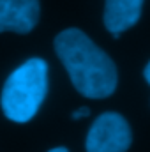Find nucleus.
<instances>
[{"label": "nucleus", "instance_id": "nucleus-1", "mask_svg": "<svg viewBox=\"0 0 150 152\" xmlns=\"http://www.w3.org/2000/svg\"><path fill=\"white\" fill-rule=\"evenodd\" d=\"M55 51L74 88L85 97L104 99L117 88L115 62L79 28H66L55 37Z\"/></svg>", "mask_w": 150, "mask_h": 152}, {"label": "nucleus", "instance_id": "nucleus-2", "mask_svg": "<svg viewBox=\"0 0 150 152\" xmlns=\"http://www.w3.org/2000/svg\"><path fill=\"white\" fill-rule=\"evenodd\" d=\"M48 92V64L42 58H28L16 67L2 88V112L18 124H25L39 112Z\"/></svg>", "mask_w": 150, "mask_h": 152}, {"label": "nucleus", "instance_id": "nucleus-3", "mask_svg": "<svg viewBox=\"0 0 150 152\" xmlns=\"http://www.w3.org/2000/svg\"><path fill=\"white\" fill-rule=\"evenodd\" d=\"M133 136L127 120L120 113L106 112L92 124L85 149L87 152H127Z\"/></svg>", "mask_w": 150, "mask_h": 152}, {"label": "nucleus", "instance_id": "nucleus-4", "mask_svg": "<svg viewBox=\"0 0 150 152\" xmlns=\"http://www.w3.org/2000/svg\"><path fill=\"white\" fill-rule=\"evenodd\" d=\"M39 0H0V32L28 34L39 21Z\"/></svg>", "mask_w": 150, "mask_h": 152}, {"label": "nucleus", "instance_id": "nucleus-5", "mask_svg": "<svg viewBox=\"0 0 150 152\" xmlns=\"http://www.w3.org/2000/svg\"><path fill=\"white\" fill-rule=\"evenodd\" d=\"M143 0H106L104 2V25L113 37L134 27L141 16Z\"/></svg>", "mask_w": 150, "mask_h": 152}, {"label": "nucleus", "instance_id": "nucleus-6", "mask_svg": "<svg viewBox=\"0 0 150 152\" xmlns=\"http://www.w3.org/2000/svg\"><path fill=\"white\" fill-rule=\"evenodd\" d=\"M88 115H90V110L85 108V106H81V108H78L74 113H73V118H85V117H88Z\"/></svg>", "mask_w": 150, "mask_h": 152}, {"label": "nucleus", "instance_id": "nucleus-7", "mask_svg": "<svg viewBox=\"0 0 150 152\" xmlns=\"http://www.w3.org/2000/svg\"><path fill=\"white\" fill-rule=\"evenodd\" d=\"M143 76H145V80H147V83L150 85V62L147 64V67H145V71H143Z\"/></svg>", "mask_w": 150, "mask_h": 152}, {"label": "nucleus", "instance_id": "nucleus-8", "mask_svg": "<svg viewBox=\"0 0 150 152\" xmlns=\"http://www.w3.org/2000/svg\"><path fill=\"white\" fill-rule=\"evenodd\" d=\"M48 152H69L66 147H55V149H51V151H48Z\"/></svg>", "mask_w": 150, "mask_h": 152}]
</instances>
